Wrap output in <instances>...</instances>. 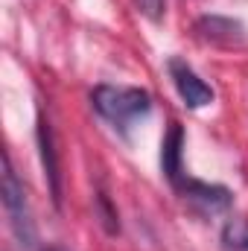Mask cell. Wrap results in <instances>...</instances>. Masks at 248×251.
<instances>
[{
  "mask_svg": "<svg viewBox=\"0 0 248 251\" xmlns=\"http://www.w3.org/2000/svg\"><path fill=\"white\" fill-rule=\"evenodd\" d=\"M91 102L99 117H105L117 131L128 134V128L152 111V97L143 88L125 85H97L91 91Z\"/></svg>",
  "mask_w": 248,
  "mask_h": 251,
  "instance_id": "6da1fadb",
  "label": "cell"
},
{
  "mask_svg": "<svg viewBox=\"0 0 248 251\" xmlns=\"http://www.w3.org/2000/svg\"><path fill=\"white\" fill-rule=\"evenodd\" d=\"M3 210L9 219V228L15 234V240L21 243V249L38 251V231H35V219L26 201V190L21 184L9 152H3Z\"/></svg>",
  "mask_w": 248,
  "mask_h": 251,
  "instance_id": "7a4b0ae2",
  "label": "cell"
},
{
  "mask_svg": "<svg viewBox=\"0 0 248 251\" xmlns=\"http://www.w3.org/2000/svg\"><path fill=\"white\" fill-rule=\"evenodd\" d=\"M170 76H173V82H175V88H178V97L184 100L187 108H201V105H210V102H213L210 85H204L187 62L170 59Z\"/></svg>",
  "mask_w": 248,
  "mask_h": 251,
  "instance_id": "3957f363",
  "label": "cell"
},
{
  "mask_svg": "<svg viewBox=\"0 0 248 251\" xmlns=\"http://www.w3.org/2000/svg\"><path fill=\"white\" fill-rule=\"evenodd\" d=\"M175 190L184 196L190 204H196L204 213H219V210H228L231 207V190L222 187V184H207V181L184 178Z\"/></svg>",
  "mask_w": 248,
  "mask_h": 251,
  "instance_id": "277c9868",
  "label": "cell"
},
{
  "mask_svg": "<svg viewBox=\"0 0 248 251\" xmlns=\"http://www.w3.org/2000/svg\"><path fill=\"white\" fill-rule=\"evenodd\" d=\"M38 149H41V164H44V178L50 184L53 204L62 207V167H59V155H56V140H53V128L44 114H38Z\"/></svg>",
  "mask_w": 248,
  "mask_h": 251,
  "instance_id": "5b68a950",
  "label": "cell"
},
{
  "mask_svg": "<svg viewBox=\"0 0 248 251\" xmlns=\"http://www.w3.org/2000/svg\"><path fill=\"white\" fill-rule=\"evenodd\" d=\"M181 155H184V128L178 123H173L167 137H164V143H161V167H164V176L173 181V187H178L184 181Z\"/></svg>",
  "mask_w": 248,
  "mask_h": 251,
  "instance_id": "8992f818",
  "label": "cell"
},
{
  "mask_svg": "<svg viewBox=\"0 0 248 251\" xmlns=\"http://www.w3.org/2000/svg\"><path fill=\"white\" fill-rule=\"evenodd\" d=\"M196 29L201 32V38L207 41H219V44H234L240 35H243V26L231 18H219V15H210V18H201L196 24Z\"/></svg>",
  "mask_w": 248,
  "mask_h": 251,
  "instance_id": "52a82bcc",
  "label": "cell"
},
{
  "mask_svg": "<svg viewBox=\"0 0 248 251\" xmlns=\"http://www.w3.org/2000/svg\"><path fill=\"white\" fill-rule=\"evenodd\" d=\"M222 243L234 251H248V219H231L222 228Z\"/></svg>",
  "mask_w": 248,
  "mask_h": 251,
  "instance_id": "ba28073f",
  "label": "cell"
},
{
  "mask_svg": "<svg viewBox=\"0 0 248 251\" xmlns=\"http://www.w3.org/2000/svg\"><path fill=\"white\" fill-rule=\"evenodd\" d=\"M97 210H99V222H102V228L114 237V234H120V222H117V210L111 207V201H108V196L105 193H97Z\"/></svg>",
  "mask_w": 248,
  "mask_h": 251,
  "instance_id": "9c48e42d",
  "label": "cell"
},
{
  "mask_svg": "<svg viewBox=\"0 0 248 251\" xmlns=\"http://www.w3.org/2000/svg\"><path fill=\"white\" fill-rule=\"evenodd\" d=\"M140 12L149 18V21H161L164 18V9H167V0H137Z\"/></svg>",
  "mask_w": 248,
  "mask_h": 251,
  "instance_id": "30bf717a",
  "label": "cell"
},
{
  "mask_svg": "<svg viewBox=\"0 0 248 251\" xmlns=\"http://www.w3.org/2000/svg\"><path fill=\"white\" fill-rule=\"evenodd\" d=\"M44 251H64V249H59V246H50V249H44Z\"/></svg>",
  "mask_w": 248,
  "mask_h": 251,
  "instance_id": "8fae6325",
  "label": "cell"
}]
</instances>
